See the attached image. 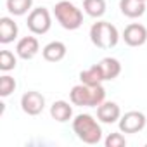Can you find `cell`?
I'll return each mask as SVG.
<instances>
[{
	"label": "cell",
	"mask_w": 147,
	"mask_h": 147,
	"mask_svg": "<svg viewBox=\"0 0 147 147\" xmlns=\"http://www.w3.org/2000/svg\"><path fill=\"white\" fill-rule=\"evenodd\" d=\"M26 26H28V30H30L33 35H45V33L50 30V26H52V18H50L49 9H45V7H36V9H33V11L28 14Z\"/></svg>",
	"instance_id": "5"
},
{
	"label": "cell",
	"mask_w": 147,
	"mask_h": 147,
	"mask_svg": "<svg viewBox=\"0 0 147 147\" xmlns=\"http://www.w3.org/2000/svg\"><path fill=\"white\" fill-rule=\"evenodd\" d=\"M142 2H147V0H142Z\"/></svg>",
	"instance_id": "22"
},
{
	"label": "cell",
	"mask_w": 147,
	"mask_h": 147,
	"mask_svg": "<svg viewBox=\"0 0 147 147\" xmlns=\"http://www.w3.org/2000/svg\"><path fill=\"white\" fill-rule=\"evenodd\" d=\"M147 119L145 114L140 111H128L119 118V131L123 133H138L144 130Z\"/></svg>",
	"instance_id": "6"
},
{
	"label": "cell",
	"mask_w": 147,
	"mask_h": 147,
	"mask_svg": "<svg viewBox=\"0 0 147 147\" xmlns=\"http://www.w3.org/2000/svg\"><path fill=\"white\" fill-rule=\"evenodd\" d=\"M123 40L128 47H142L147 42V28L138 23H131L123 31Z\"/></svg>",
	"instance_id": "8"
},
{
	"label": "cell",
	"mask_w": 147,
	"mask_h": 147,
	"mask_svg": "<svg viewBox=\"0 0 147 147\" xmlns=\"http://www.w3.org/2000/svg\"><path fill=\"white\" fill-rule=\"evenodd\" d=\"M40 52V43L35 36H23L18 45H16V54L18 57L24 59V61H30L33 59L36 54Z\"/></svg>",
	"instance_id": "9"
},
{
	"label": "cell",
	"mask_w": 147,
	"mask_h": 147,
	"mask_svg": "<svg viewBox=\"0 0 147 147\" xmlns=\"http://www.w3.org/2000/svg\"><path fill=\"white\" fill-rule=\"evenodd\" d=\"M66 54H67L66 45H64L62 42H57V40L47 43V45L42 49V55H43V59L49 61V62H59V61H62V59L66 57Z\"/></svg>",
	"instance_id": "13"
},
{
	"label": "cell",
	"mask_w": 147,
	"mask_h": 147,
	"mask_svg": "<svg viewBox=\"0 0 147 147\" xmlns=\"http://www.w3.org/2000/svg\"><path fill=\"white\" fill-rule=\"evenodd\" d=\"M80 80L82 83L85 85H90V87H95V85H102L104 82V76H102V73H100V67L99 64H94L92 67L85 69L80 73Z\"/></svg>",
	"instance_id": "16"
},
{
	"label": "cell",
	"mask_w": 147,
	"mask_h": 147,
	"mask_svg": "<svg viewBox=\"0 0 147 147\" xmlns=\"http://www.w3.org/2000/svg\"><path fill=\"white\" fill-rule=\"evenodd\" d=\"M69 100L75 106H85V107H99L104 100H106V88L102 85H75L69 92Z\"/></svg>",
	"instance_id": "1"
},
{
	"label": "cell",
	"mask_w": 147,
	"mask_h": 147,
	"mask_svg": "<svg viewBox=\"0 0 147 147\" xmlns=\"http://www.w3.org/2000/svg\"><path fill=\"white\" fill-rule=\"evenodd\" d=\"M16 64H18V59L11 50H2L0 52V69L2 71H5V73L12 71L16 67Z\"/></svg>",
	"instance_id": "19"
},
{
	"label": "cell",
	"mask_w": 147,
	"mask_h": 147,
	"mask_svg": "<svg viewBox=\"0 0 147 147\" xmlns=\"http://www.w3.org/2000/svg\"><path fill=\"white\" fill-rule=\"evenodd\" d=\"M83 11L90 18H102L106 14V0H83Z\"/></svg>",
	"instance_id": "17"
},
{
	"label": "cell",
	"mask_w": 147,
	"mask_h": 147,
	"mask_svg": "<svg viewBox=\"0 0 147 147\" xmlns=\"http://www.w3.org/2000/svg\"><path fill=\"white\" fill-rule=\"evenodd\" d=\"M104 144H106V147H125L126 138L123 133H109Z\"/></svg>",
	"instance_id": "21"
},
{
	"label": "cell",
	"mask_w": 147,
	"mask_h": 147,
	"mask_svg": "<svg viewBox=\"0 0 147 147\" xmlns=\"http://www.w3.org/2000/svg\"><path fill=\"white\" fill-rule=\"evenodd\" d=\"M16 80L9 75L0 76V97H9L14 90H16Z\"/></svg>",
	"instance_id": "20"
},
{
	"label": "cell",
	"mask_w": 147,
	"mask_h": 147,
	"mask_svg": "<svg viewBox=\"0 0 147 147\" xmlns=\"http://www.w3.org/2000/svg\"><path fill=\"white\" fill-rule=\"evenodd\" d=\"M90 40L99 49H114L119 42V33L114 24L107 21H97L90 28Z\"/></svg>",
	"instance_id": "4"
},
{
	"label": "cell",
	"mask_w": 147,
	"mask_h": 147,
	"mask_svg": "<svg viewBox=\"0 0 147 147\" xmlns=\"http://www.w3.org/2000/svg\"><path fill=\"white\" fill-rule=\"evenodd\" d=\"M50 116L59 123H66L73 116V106L66 100H55L50 106Z\"/></svg>",
	"instance_id": "15"
},
{
	"label": "cell",
	"mask_w": 147,
	"mask_h": 147,
	"mask_svg": "<svg viewBox=\"0 0 147 147\" xmlns=\"http://www.w3.org/2000/svg\"><path fill=\"white\" fill-rule=\"evenodd\" d=\"M18 33H19V28L12 18H7V16L0 18V43L7 45L14 42L18 38Z\"/></svg>",
	"instance_id": "11"
},
{
	"label": "cell",
	"mask_w": 147,
	"mask_h": 147,
	"mask_svg": "<svg viewBox=\"0 0 147 147\" xmlns=\"http://www.w3.org/2000/svg\"><path fill=\"white\" fill-rule=\"evenodd\" d=\"M45 107V97L40 92L30 90L26 94H23L21 97V109L28 114V116H38Z\"/></svg>",
	"instance_id": "7"
},
{
	"label": "cell",
	"mask_w": 147,
	"mask_h": 147,
	"mask_svg": "<svg viewBox=\"0 0 147 147\" xmlns=\"http://www.w3.org/2000/svg\"><path fill=\"white\" fill-rule=\"evenodd\" d=\"M54 16L57 23L64 30H69V31H75L83 24V12L75 4H71L69 0H61V2L55 4Z\"/></svg>",
	"instance_id": "3"
},
{
	"label": "cell",
	"mask_w": 147,
	"mask_h": 147,
	"mask_svg": "<svg viewBox=\"0 0 147 147\" xmlns=\"http://www.w3.org/2000/svg\"><path fill=\"white\" fill-rule=\"evenodd\" d=\"M97 118L99 121L106 123V125H111V123H116L119 121L121 118V109L116 102H111V100H104L99 107H97Z\"/></svg>",
	"instance_id": "10"
},
{
	"label": "cell",
	"mask_w": 147,
	"mask_h": 147,
	"mask_svg": "<svg viewBox=\"0 0 147 147\" xmlns=\"http://www.w3.org/2000/svg\"><path fill=\"white\" fill-rule=\"evenodd\" d=\"M73 131L82 142L90 145H95L102 140V128L92 114H78L73 119Z\"/></svg>",
	"instance_id": "2"
},
{
	"label": "cell",
	"mask_w": 147,
	"mask_h": 147,
	"mask_svg": "<svg viewBox=\"0 0 147 147\" xmlns=\"http://www.w3.org/2000/svg\"><path fill=\"white\" fill-rule=\"evenodd\" d=\"M5 5L12 16H24L28 11H31L33 0H7Z\"/></svg>",
	"instance_id": "18"
},
{
	"label": "cell",
	"mask_w": 147,
	"mask_h": 147,
	"mask_svg": "<svg viewBox=\"0 0 147 147\" xmlns=\"http://www.w3.org/2000/svg\"><path fill=\"white\" fill-rule=\"evenodd\" d=\"M119 11L123 16L137 19L145 14V2H142V0H119Z\"/></svg>",
	"instance_id": "12"
},
{
	"label": "cell",
	"mask_w": 147,
	"mask_h": 147,
	"mask_svg": "<svg viewBox=\"0 0 147 147\" xmlns=\"http://www.w3.org/2000/svg\"><path fill=\"white\" fill-rule=\"evenodd\" d=\"M97 64L100 67V73H102V76H104V82H111V80L118 78L119 73H121V64L114 57H104Z\"/></svg>",
	"instance_id": "14"
}]
</instances>
